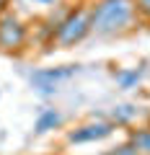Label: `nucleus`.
<instances>
[{
    "label": "nucleus",
    "instance_id": "nucleus-1",
    "mask_svg": "<svg viewBox=\"0 0 150 155\" xmlns=\"http://www.w3.org/2000/svg\"><path fill=\"white\" fill-rule=\"evenodd\" d=\"M135 0H98L91 11V31L98 36H114L129 28L135 21Z\"/></svg>",
    "mask_w": 150,
    "mask_h": 155
},
{
    "label": "nucleus",
    "instance_id": "nucleus-2",
    "mask_svg": "<svg viewBox=\"0 0 150 155\" xmlns=\"http://www.w3.org/2000/svg\"><path fill=\"white\" fill-rule=\"evenodd\" d=\"M88 34H91V11L78 8V11H72L70 16L57 26L55 41H57V47L67 49V47H75L78 41H83Z\"/></svg>",
    "mask_w": 150,
    "mask_h": 155
},
{
    "label": "nucleus",
    "instance_id": "nucleus-3",
    "mask_svg": "<svg viewBox=\"0 0 150 155\" xmlns=\"http://www.w3.org/2000/svg\"><path fill=\"white\" fill-rule=\"evenodd\" d=\"M78 65H62V67H47V70H36L31 75V85L39 93H52L57 91V85L70 80L72 75H78Z\"/></svg>",
    "mask_w": 150,
    "mask_h": 155
},
{
    "label": "nucleus",
    "instance_id": "nucleus-4",
    "mask_svg": "<svg viewBox=\"0 0 150 155\" xmlns=\"http://www.w3.org/2000/svg\"><path fill=\"white\" fill-rule=\"evenodd\" d=\"M23 41H26V31H23L21 21H16V18H3L0 21V49L5 52H16L23 47Z\"/></svg>",
    "mask_w": 150,
    "mask_h": 155
},
{
    "label": "nucleus",
    "instance_id": "nucleus-5",
    "mask_svg": "<svg viewBox=\"0 0 150 155\" xmlns=\"http://www.w3.org/2000/svg\"><path fill=\"white\" fill-rule=\"evenodd\" d=\"M114 132V124L111 122H91L83 127L72 129L67 134V142H96V140H104Z\"/></svg>",
    "mask_w": 150,
    "mask_h": 155
},
{
    "label": "nucleus",
    "instance_id": "nucleus-6",
    "mask_svg": "<svg viewBox=\"0 0 150 155\" xmlns=\"http://www.w3.org/2000/svg\"><path fill=\"white\" fill-rule=\"evenodd\" d=\"M60 122H62V114L57 109H44L39 116H36L34 132H36V134H44V132H49V129H55Z\"/></svg>",
    "mask_w": 150,
    "mask_h": 155
},
{
    "label": "nucleus",
    "instance_id": "nucleus-7",
    "mask_svg": "<svg viewBox=\"0 0 150 155\" xmlns=\"http://www.w3.org/2000/svg\"><path fill=\"white\" fill-rule=\"evenodd\" d=\"M129 145H132L140 155H150V127L135 129V132L129 134Z\"/></svg>",
    "mask_w": 150,
    "mask_h": 155
},
{
    "label": "nucleus",
    "instance_id": "nucleus-8",
    "mask_svg": "<svg viewBox=\"0 0 150 155\" xmlns=\"http://www.w3.org/2000/svg\"><path fill=\"white\" fill-rule=\"evenodd\" d=\"M140 78H142V70L140 67H132V70H119L117 72V85L119 88H135L140 83Z\"/></svg>",
    "mask_w": 150,
    "mask_h": 155
},
{
    "label": "nucleus",
    "instance_id": "nucleus-9",
    "mask_svg": "<svg viewBox=\"0 0 150 155\" xmlns=\"http://www.w3.org/2000/svg\"><path fill=\"white\" fill-rule=\"evenodd\" d=\"M135 114H137V109H135V106H129V104L117 106V109H114V122H129Z\"/></svg>",
    "mask_w": 150,
    "mask_h": 155
},
{
    "label": "nucleus",
    "instance_id": "nucleus-10",
    "mask_svg": "<svg viewBox=\"0 0 150 155\" xmlns=\"http://www.w3.org/2000/svg\"><path fill=\"white\" fill-rule=\"evenodd\" d=\"M106 155H140V153H137V150H135L132 145L127 142V145H119V147H114L111 153H106Z\"/></svg>",
    "mask_w": 150,
    "mask_h": 155
},
{
    "label": "nucleus",
    "instance_id": "nucleus-11",
    "mask_svg": "<svg viewBox=\"0 0 150 155\" xmlns=\"http://www.w3.org/2000/svg\"><path fill=\"white\" fill-rule=\"evenodd\" d=\"M135 8H137L145 18H150V0H135Z\"/></svg>",
    "mask_w": 150,
    "mask_h": 155
},
{
    "label": "nucleus",
    "instance_id": "nucleus-12",
    "mask_svg": "<svg viewBox=\"0 0 150 155\" xmlns=\"http://www.w3.org/2000/svg\"><path fill=\"white\" fill-rule=\"evenodd\" d=\"M3 3H5V0H0V11H3Z\"/></svg>",
    "mask_w": 150,
    "mask_h": 155
}]
</instances>
